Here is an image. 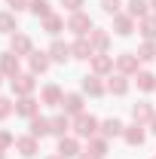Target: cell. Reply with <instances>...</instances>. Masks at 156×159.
<instances>
[{
    "label": "cell",
    "instance_id": "cell-1",
    "mask_svg": "<svg viewBox=\"0 0 156 159\" xmlns=\"http://www.w3.org/2000/svg\"><path fill=\"white\" fill-rule=\"evenodd\" d=\"M95 132H98V119L80 113V116H77V135H80V138H92Z\"/></svg>",
    "mask_w": 156,
    "mask_h": 159
},
{
    "label": "cell",
    "instance_id": "cell-2",
    "mask_svg": "<svg viewBox=\"0 0 156 159\" xmlns=\"http://www.w3.org/2000/svg\"><path fill=\"white\" fill-rule=\"evenodd\" d=\"M12 92L31 95V92H34V77H31V74H16V77H12Z\"/></svg>",
    "mask_w": 156,
    "mask_h": 159
},
{
    "label": "cell",
    "instance_id": "cell-3",
    "mask_svg": "<svg viewBox=\"0 0 156 159\" xmlns=\"http://www.w3.org/2000/svg\"><path fill=\"white\" fill-rule=\"evenodd\" d=\"M117 67L122 70V74H138V55H132V52H122L117 58Z\"/></svg>",
    "mask_w": 156,
    "mask_h": 159
},
{
    "label": "cell",
    "instance_id": "cell-4",
    "mask_svg": "<svg viewBox=\"0 0 156 159\" xmlns=\"http://www.w3.org/2000/svg\"><path fill=\"white\" fill-rule=\"evenodd\" d=\"M0 70L9 74V77L19 74V58H16V52H3V55H0Z\"/></svg>",
    "mask_w": 156,
    "mask_h": 159
},
{
    "label": "cell",
    "instance_id": "cell-5",
    "mask_svg": "<svg viewBox=\"0 0 156 159\" xmlns=\"http://www.w3.org/2000/svg\"><path fill=\"white\" fill-rule=\"evenodd\" d=\"M67 28H71L74 34H80V37H83V34H86V31L92 28V21H89V16H83V12H77L74 19L67 21Z\"/></svg>",
    "mask_w": 156,
    "mask_h": 159
},
{
    "label": "cell",
    "instance_id": "cell-6",
    "mask_svg": "<svg viewBox=\"0 0 156 159\" xmlns=\"http://www.w3.org/2000/svg\"><path fill=\"white\" fill-rule=\"evenodd\" d=\"M49 132H52V119H40V116L31 119V135H34V138H43V135H49Z\"/></svg>",
    "mask_w": 156,
    "mask_h": 159
},
{
    "label": "cell",
    "instance_id": "cell-7",
    "mask_svg": "<svg viewBox=\"0 0 156 159\" xmlns=\"http://www.w3.org/2000/svg\"><path fill=\"white\" fill-rule=\"evenodd\" d=\"M126 144H132V147H138V144H144V129H141V122H135V125H129L126 132Z\"/></svg>",
    "mask_w": 156,
    "mask_h": 159
},
{
    "label": "cell",
    "instance_id": "cell-8",
    "mask_svg": "<svg viewBox=\"0 0 156 159\" xmlns=\"http://www.w3.org/2000/svg\"><path fill=\"white\" fill-rule=\"evenodd\" d=\"M58 153H61L64 159H71V156H77V153H80V144H77L74 138H61V141H58Z\"/></svg>",
    "mask_w": 156,
    "mask_h": 159
},
{
    "label": "cell",
    "instance_id": "cell-9",
    "mask_svg": "<svg viewBox=\"0 0 156 159\" xmlns=\"http://www.w3.org/2000/svg\"><path fill=\"white\" fill-rule=\"evenodd\" d=\"M49 55H46V52H34V55H31V70H34V74H43V70H49Z\"/></svg>",
    "mask_w": 156,
    "mask_h": 159
},
{
    "label": "cell",
    "instance_id": "cell-10",
    "mask_svg": "<svg viewBox=\"0 0 156 159\" xmlns=\"http://www.w3.org/2000/svg\"><path fill=\"white\" fill-rule=\"evenodd\" d=\"M71 52H74V58H92V43L89 40H77L71 46Z\"/></svg>",
    "mask_w": 156,
    "mask_h": 159
},
{
    "label": "cell",
    "instance_id": "cell-11",
    "mask_svg": "<svg viewBox=\"0 0 156 159\" xmlns=\"http://www.w3.org/2000/svg\"><path fill=\"white\" fill-rule=\"evenodd\" d=\"M16 113H21V116H34V113H37V101L25 95V98L16 104Z\"/></svg>",
    "mask_w": 156,
    "mask_h": 159
},
{
    "label": "cell",
    "instance_id": "cell-12",
    "mask_svg": "<svg viewBox=\"0 0 156 159\" xmlns=\"http://www.w3.org/2000/svg\"><path fill=\"white\" fill-rule=\"evenodd\" d=\"M16 147L21 150V156H34V153H37V138H34V135H31V138H19Z\"/></svg>",
    "mask_w": 156,
    "mask_h": 159
},
{
    "label": "cell",
    "instance_id": "cell-13",
    "mask_svg": "<svg viewBox=\"0 0 156 159\" xmlns=\"http://www.w3.org/2000/svg\"><path fill=\"white\" fill-rule=\"evenodd\" d=\"M49 58H52V61H67V58H71V46H64V43H52Z\"/></svg>",
    "mask_w": 156,
    "mask_h": 159
},
{
    "label": "cell",
    "instance_id": "cell-14",
    "mask_svg": "<svg viewBox=\"0 0 156 159\" xmlns=\"http://www.w3.org/2000/svg\"><path fill=\"white\" fill-rule=\"evenodd\" d=\"M12 52H16V55H28V52H31V40L25 37V34H16V37H12Z\"/></svg>",
    "mask_w": 156,
    "mask_h": 159
},
{
    "label": "cell",
    "instance_id": "cell-15",
    "mask_svg": "<svg viewBox=\"0 0 156 159\" xmlns=\"http://www.w3.org/2000/svg\"><path fill=\"white\" fill-rule=\"evenodd\" d=\"M147 6H150L147 0H129V16L132 19H144L147 16Z\"/></svg>",
    "mask_w": 156,
    "mask_h": 159
},
{
    "label": "cell",
    "instance_id": "cell-16",
    "mask_svg": "<svg viewBox=\"0 0 156 159\" xmlns=\"http://www.w3.org/2000/svg\"><path fill=\"white\" fill-rule=\"evenodd\" d=\"M83 92H89V95H104V86L98 83V77H83Z\"/></svg>",
    "mask_w": 156,
    "mask_h": 159
},
{
    "label": "cell",
    "instance_id": "cell-17",
    "mask_svg": "<svg viewBox=\"0 0 156 159\" xmlns=\"http://www.w3.org/2000/svg\"><path fill=\"white\" fill-rule=\"evenodd\" d=\"M43 101H46V104H61L64 95H61L58 86H46V89H43Z\"/></svg>",
    "mask_w": 156,
    "mask_h": 159
},
{
    "label": "cell",
    "instance_id": "cell-18",
    "mask_svg": "<svg viewBox=\"0 0 156 159\" xmlns=\"http://www.w3.org/2000/svg\"><path fill=\"white\" fill-rule=\"evenodd\" d=\"M61 104H64L67 113H83V98H80V95H64Z\"/></svg>",
    "mask_w": 156,
    "mask_h": 159
},
{
    "label": "cell",
    "instance_id": "cell-19",
    "mask_svg": "<svg viewBox=\"0 0 156 159\" xmlns=\"http://www.w3.org/2000/svg\"><path fill=\"white\" fill-rule=\"evenodd\" d=\"M132 116H135V122L153 119V107H150V104H135V107H132Z\"/></svg>",
    "mask_w": 156,
    "mask_h": 159
},
{
    "label": "cell",
    "instance_id": "cell-20",
    "mask_svg": "<svg viewBox=\"0 0 156 159\" xmlns=\"http://www.w3.org/2000/svg\"><path fill=\"white\" fill-rule=\"evenodd\" d=\"M107 89H110L113 95H126V92H129V83H126L122 74H119V77H110V86H107Z\"/></svg>",
    "mask_w": 156,
    "mask_h": 159
},
{
    "label": "cell",
    "instance_id": "cell-21",
    "mask_svg": "<svg viewBox=\"0 0 156 159\" xmlns=\"http://www.w3.org/2000/svg\"><path fill=\"white\" fill-rule=\"evenodd\" d=\"M89 37H92V46L95 49H107V43H110V37H107V31H89Z\"/></svg>",
    "mask_w": 156,
    "mask_h": 159
},
{
    "label": "cell",
    "instance_id": "cell-22",
    "mask_svg": "<svg viewBox=\"0 0 156 159\" xmlns=\"http://www.w3.org/2000/svg\"><path fill=\"white\" fill-rule=\"evenodd\" d=\"M92 67H95V74H107V70L113 67V58H107V55H95V58H92Z\"/></svg>",
    "mask_w": 156,
    "mask_h": 159
},
{
    "label": "cell",
    "instance_id": "cell-23",
    "mask_svg": "<svg viewBox=\"0 0 156 159\" xmlns=\"http://www.w3.org/2000/svg\"><path fill=\"white\" fill-rule=\"evenodd\" d=\"M101 132H104L107 138H113V135H122L126 129H122V122H119V119H107V122L101 125Z\"/></svg>",
    "mask_w": 156,
    "mask_h": 159
},
{
    "label": "cell",
    "instance_id": "cell-24",
    "mask_svg": "<svg viewBox=\"0 0 156 159\" xmlns=\"http://www.w3.org/2000/svg\"><path fill=\"white\" fill-rule=\"evenodd\" d=\"M138 89L153 92V89H156V77H153V74H147V70H144V74H138Z\"/></svg>",
    "mask_w": 156,
    "mask_h": 159
},
{
    "label": "cell",
    "instance_id": "cell-25",
    "mask_svg": "<svg viewBox=\"0 0 156 159\" xmlns=\"http://www.w3.org/2000/svg\"><path fill=\"white\" fill-rule=\"evenodd\" d=\"M113 28H117V34H132V16H117V21H113Z\"/></svg>",
    "mask_w": 156,
    "mask_h": 159
},
{
    "label": "cell",
    "instance_id": "cell-26",
    "mask_svg": "<svg viewBox=\"0 0 156 159\" xmlns=\"http://www.w3.org/2000/svg\"><path fill=\"white\" fill-rule=\"evenodd\" d=\"M31 12H34V16H43V19H49V16H52L46 0H31Z\"/></svg>",
    "mask_w": 156,
    "mask_h": 159
},
{
    "label": "cell",
    "instance_id": "cell-27",
    "mask_svg": "<svg viewBox=\"0 0 156 159\" xmlns=\"http://www.w3.org/2000/svg\"><path fill=\"white\" fill-rule=\"evenodd\" d=\"M0 31H3V34H12V31H16V16L0 12Z\"/></svg>",
    "mask_w": 156,
    "mask_h": 159
},
{
    "label": "cell",
    "instance_id": "cell-28",
    "mask_svg": "<svg viewBox=\"0 0 156 159\" xmlns=\"http://www.w3.org/2000/svg\"><path fill=\"white\" fill-rule=\"evenodd\" d=\"M141 34H144L147 40L156 37V16H153V19H144V21H141Z\"/></svg>",
    "mask_w": 156,
    "mask_h": 159
},
{
    "label": "cell",
    "instance_id": "cell-29",
    "mask_svg": "<svg viewBox=\"0 0 156 159\" xmlns=\"http://www.w3.org/2000/svg\"><path fill=\"white\" fill-rule=\"evenodd\" d=\"M67 129H71L67 116H55V119H52V132H55V135H61V138H64V132H67Z\"/></svg>",
    "mask_w": 156,
    "mask_h": 159
},
{
    "label": "cell",
    "instance_id": "cell-30",
    "mask_svg": "<svg viewBox=\"0 0 156 159\" xmlns=\"http://www.w3.org/2000/svg\"><path fill=\"white\" fill-rule=\"evenodd\" d=\"M138 58H141V61H153L156 58V46H153V43H144L141 52H138Z\"/></svg>",
    "mask_w": 156,
    "mask_h": 159
},
{
    "label": "cell",
    "instance_id": "cell-31",
    "mask_svg": "<svg viewBox=\"0 0 156 159\" xmlns=\"http://www.w3.org/2000/svg\"><path fill=\"white\" fill-rule=\"evenodd\" d=\"M61 28H64V21H61L58 16H49V19H46V31H49V34H58Z\"/></svg>",
    "mask_w": 156,
    "mask_h": 159
},
{
    "label": "cell",
    "instance_id": "cell-32",
    "mask_svg": "<svg viewBox=\"0 0 156 159\" xmlns=\"http://www.w3.org/2000/svg\"><path fill=\"white\" fill-rule=\"evenodd\" d=\"M89 153L104 156V153H107V144H104V141H89Z\"/></svg>",
    "mask_w": 156,
    "mask_h": 159
},
{
    "label": "cell",
    "instance_id": "cell-33",
    "mask_svg": "<svg viewBox=\"0 0 156 159\" xmlns=\"http://www.w3.org/2000/svg\"><path fill=\"white\" fill-rule=\"evenodd\" d=\"M101 6H104V12H110V16L119 12V0H101Z\"/></svg>",
    "mask_w": 156,
    "mask_h": 159
},
{
    "label": "cell",
    "instance_id": "cell-34",
    "mask_svg": "<svg viewBox=\"0 0 156 159\" xmlns=\"http://www.w3.org/2000/svg\"><path fill=\"white\" fill-rule=\"evenodd\" d=\"M12 113V104H9V98H0V119H6Z\"/></svg>",
    "mask_w": 156,
    "mask_h": 159
},
{
    "label": "cell",
    "instance_id": "cell-35",
    "mask_svg": "<svg viewBox=\"0 0 156 159\" xmlns=\"http://www.w3.org/2000/svg\"><path fill=\"white\" fill-rule=\"evenodd\" d=\"M9 144H12V135H9V132H0V150L9 147Z\"/></svg>",
    "mask_w": 156,
    "mask_h": 159
},
{
    "label": "cell",
    "instance_id": "cell-36",
    "mask_svg": "<svg viewBox=\"0 0 156 159\" xmlns=\"http://www.w3.org/2000/svg\"><path fill=\"white\" fill-rule=\"evenodd\" d=\"M61 3H64L67 9H80V6H83V0H61Z\"/></svg>",
    "mask_w": 156,
    "mask_h": 159
},
{
    "label": "cell",
    "instance_id": "cell-37",
    "mask_svg": "<svg viewBox=\"0 0 156 159\" xmlns=\"http://www.w3.org/2000/svg\"><path fill=\"white\" fill-rule=\"evenodd\" d=\"M9 6L12 9H25V0H9Z\"/></svg>",
    "mask_w": 156,
    "mask_h": 159
},
{
    "label": "cell",
    "instance_id": "cell-38",
    "mask_svg": "<svg viewBox=\"0 0 156 159\" xmlns=\"http://www.w3.org/2000/svg\"><path fill=\"white\" fill-rule=\"evenodd\" d=\"M80 159H101V156H95V153H92V156H89V153H86V156H80Z\"/></svg>",
    "mask_w": 156,
    "mask_h": 159
},
{
    "label": "cell",
    "instance_id": "cell-39",
    "mask_svg": "<svg viewBox=\"0 0 156 159\" xmlns=\"http://www.w3.org/2000/svg\"><path fill=\"white\" fill-rule=\"evenodd\" d=\"M49 159H64V156H61V153H58V156H49Z\"/></svg>",
    "mask_w": 156,
    "mask_h": 159
},
{
    "label": "cell",
    "instance_id": "cell-40",
    "mask_svg": "<svg viewBox=\"0 0 156 159\" xmlns=\"http://www.w3.org/2000/svg\"><path fill=\"white\" fill-rule=\"evenodd\" d=\"M153 132H156V116H153Z\"/></svg>",
    "mask_w": 156,
    "mask_h": 159
},
{
    "label": "cell",
    "instance_id": "cell-41",
    "mask_svg": "<svg viewBox=\"0 0 156 159\" xmlns=\"http://www.w3.org/2000/svg\"><path fill=\"white\" fill-rule=\"evenodd\" d=\"M150 6H153V9H156V0H153V3H150Z\"/></svg>",
    "mask_w": 156,
    "mask_h": 159
},
{
    "label": "cell",
    "instance_id": "cell-42",
    "mask_svg": "<svg viewBox=\"0 0 156 159\" xmlns=\"http://www.w3.org/2000/svg\"><path fill=\"white\" fill-rule=\"evenodd\" d=\"M0 159H3V150H0Z\"/></svg>",
    "mask_w": 156,
    "mask_h": 159
},
{
    "label": "cell",
    "instance_id": "cell-43",
    "mask_svg": "<svg viewBox=\"0 0 156 159\" xmlns=\"http://www.w3.org/2000/svg\"><path fill=\"white\" fill-rule=\"evenodd\" d=\"M0 83H3V80H0Z\"/></svg>",
    "mask_w": 156,
    "mask_h": 159
}]
</instances>
